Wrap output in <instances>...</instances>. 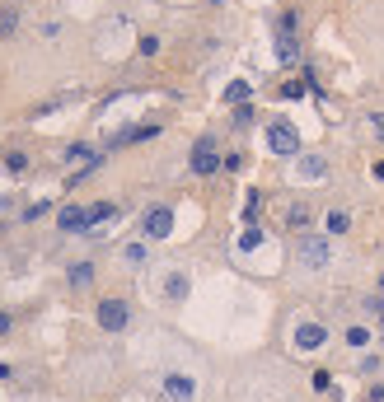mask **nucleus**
Instances as JSON below:
<instances>
[{
	"label": "nucleus",
	"instance_id": "1",
	"mask_svg": "<svg viewBox=\"0 0 384 402\" xmlns=\"http://www.w3.org/2000/svg\"><path fill=\"white\" fill-rule=\"evenodd\" d=\"M328 257H333V248H328L324 234H305L300 244H295V262H300L305 271H324Z\"/></svg>",
	"mask_w": 384,
	"mask_h": 402
},
{
	"label": "nucleus",
	"instance_id": "2",
	"mask_svg": "<svg viewBox=\"0 0 384 402\" xmlns=\"http://www.w3.org/2000/svg\"><path fill=\"white\" fill-rule=\"evenodd\" d=\"M267 150L277 159H295L300 155V131H295L291 122H272L267 126Z\"/></svg>",
	"mask_w": 384,
	"mask_h": 402
},
{
	"label": "nucleus",
	"instance_id": "3",
	"mask_svg": "<svg viewBox=\"0 0 384 402\" xmlns=\"http://www.w3.org/2000/svg\"><path fill=\"white\" fill-rule=\"evenodd\" d=\"M94 318H99L103 332H127V323H132V309H127V300H99Z\"/></svg>",
	"mask_w": 384,
	"mask_h": 402
},
{
	"label": "nucleus",
	"instance_id": "4",
	"mask_svg": "<svg viewBox=\"0 0 384 402\" xmlns=\"http://www.w3.org/2000/svg\"><path fill=\"white\" fill-rule=\"evenodd\" d=\"M141 234H146L150 244L169 239V234H174V211H169V206H150V211L141 215Z\"/></svg>",
	"mask_w": 384,
	"mask_h": 402
},
{
	"label": "nucleus",
	"instance_id": "5",
	"mask_svg": "<svg viewBox=\"0 0 384 402\" xmlns=\"http://www.w3.org/2000/svg\"><path fill=\"white\" fill-rule=\"evenodd\" d=\"M295 351H305V356H314V351H324L328 347V327L324 323H314V318H305V323H295Z\"/></svg>",
	"mask_w": 384,
	"mask_h": 402
},
{
	"label": "nucleus",
	"instance_id": "6",
	"mask_svg": "<svg viewBox=\"0 0 384 402\" xmlns=\"http://www.w3.org/2000/svg\"><path fill=\"white\" fill-rule=\"evenodd\" d=\"M188 164H192V173H202V178H206V173H215L225 159L215 155V141H211V136H202V141L192 146V159H188Z\"/></svg>",
	"mask_w": 384,
	"mask_h": 402
},
{
	"label": "nucleus",
	"instance_id": "7",
	"mask_svg": "<svg viewBox=\"0 0 384 402\" xmlns=\"http://www.w3.org/2000/svg\"><path fill=\"white\" fill-rule=\"evenodd\" d=\"M57 229L61 234H85V229H90V206H61Z\"/></svg>",
	"mask_w": 384,
	"mask_h": 402
},
{
	"label": "nucleus",
	"instance_id": "8",
	"mask_svg": "<svg viewBox=\"0 0 384 402\" xmlns=\"http://www.w3.org/2000/svg\"><path fill=\"white\" fill-rule=\"evenodd\" d=\"M159 389L169 393L174 402H192V398H197V379H192V374H164Z\"/></svg>",
	"mask_w": 384,
	"mask_h": 402
},
{
	"label": "nucleus",
	"instance_id": "9",
	"mask_svg": "<svg viewBox=\"0 0 384 402\" xmlns=\"http://www.w3.org/2000/svg\"><path fill=\"white\" fill-rule=\"evenodd\" d=\"M159 290H164V300H169V304H183V300H188V271L169 267V276H164Z\"/></svg>",
	"mask_w": 384,
	"mask_h": 402
},
{
	"label": "nucleus",
	"instance_id": "10",
	"mask_svg": "<svg viewBox=\"0 0 384 402\" xmlns=\"http://www.w3.org/2000/svg\"><path fill=\"white\" fill-rule=\"evenodd\" d=\"M295 173H300L305 183H314V178H328V159H324V155H300Z\"/></svg>",
	"mask_w": 384,
	"mask_h": 402
},
{
	"label": "nucleus",
	"instance_id": "11",
	"mask_svg": "<svg viewBox=\"0 0 384 402\" xmlns=\"http://www.w3.org/2000/svg\"><path fill=\"white\" fill-rule=\"evenodd\" d=\"M300 56V43H295V33H277V61H295Z\"/></svg>",
	"mask_w": 384,
	"mask_h": 402
},
{
	"label": "nucleus",
	"instance_id": "12",
	"mask_svg": "<svg viewBox=\"0 0 384 402\" xmlns=\"http://www.w3.org/2000/svg\"><path fill=\"white\" fill-rule=\"evenodd\" d=\"M80 159H99V150H94V146H85V141H75V146H66L61 164H80Z\"/></svg>",
	"mask_w": 384,
	"mask_h": 402
},
{
	"label": "nucleus",
	"instance_id": "13",
	"mask_svg": "<svg viewBox=\"0 0 384 402\" xmlns=\"http://www.w3.org/2000/svg\"><path fill=\"white\" fill-rule=\"evenodd\" d=\"M90 281H94V262H75V267H70V286H75V290H85Z\"/></svg>",
	"mask_w": 384,
	"mask_h": 402
},
{
	"label": "nucleus",
	"instance_id": "14",
	"mask_svg": "<svg viewBox=\"0 0 384 402\" xmlns=\"http://www.w3.org/2000/svg\"><path fill=\"white\" fill-rule=\"evenodd\" d=\"M258 244H262V229H258V224H244V234H239V253H253Z\"/></svg>",
	"mask_w": 384,
	"mask_h": 402
},
{
	"label": "nucleus",
	"instance_id": "15",
	"mask_svg": "<svg viewBox=\"0 0 384 402\" xmlns=\"http://www.w3.org/2000/svg\"><path fill=\"white\" fill-rule=\"evenodd\" d=\"M347 347L351 351H366V347H370V327H361V323L347 327Z\"/></svg>",
	"mask_w": 384,
	"mask_h": 402
},
{
	"label": "nucleus",
	"instance_id": "16",
	"mask_svg": "<svg viewBox=\"0 0 384 402\" xmlns=\"http://www.w3.org/2000/svg\"><path fill=\"white\" fill-rule=\"evenodd\" d=\"M249 99H253V85H244V80H235L225 89V103H249Z\"/></svg>",
	"mask_w": 384,
	"mask_h": 402
},
{
	"label": "nucleus",
	"instance_id": "17",
	"mask_svg": "<svg viewBox=\"0 0 384 402\" xmlns=\"http://www.w3.org/2000/svg\"><path fill=\"white\" fill-rule=\"evenodd\" d=\"M347 224H351L347 211H328V224H324V229H328V234H347Z\"/></svg>",
	"mask_w": 384,
	"mask_h": 402
},
{
	"label": "nucleus",
	"instance_id": "18",
	"mask_svg": "<svg viewBox=\"0 0 384 402\" xmlns=\"http://www.w3.org/2000/svg\"><path fill=\"white\" fill-rule=\"evenodd\" d=\"M113 215H117V206H108V201L90 206V229H94V224H103V220H113Z\"/></svg>",
	"mask_w": 384,
	"mask_h": 402
},
{
	"label": "nucleus",
	"instance_id": "19",
	"mask_svg": "<svg viewBox=\"0 0 384 402\" xmlns=\"http://www.w3.org/2000/svg\"><path fill=\"white\" fill-rule=\"evenodd\" d=\"M122 262L141 267V262H146V244H127V248H122Z\"/></svg>",
	"mask_w": 384,
	"mask_h": 402
},
{
	"label": "nucleus",
	"instance_id": "20",
	"mask_svg": "<svg viewBox=\"0 0 384 402\" xmlns=\"http://www.w3.org/2000/svg\"><path fill=\"white\" fill-rule=\"evenodd\" d=\"M5 168H10V173H23V168H28V155H23V150H14V155H5Z\"/></svg>",
	"mask_w": 384,
	"mask_h": 402
},
{
	"label": "nucleus",
	"instance_id": "21",
	"mask_svg": "<svg viewBox=\"0 0 384 402\" xmlns=\"http://www.w3.org/2000/svg\"><path fill=\"white\" fill-rule=\"evenodd\" d=\"M258 206H262V192H249V201H244V220L253 224V215H258Z\"/></svg>",
	"mask_w": 384,
	"mask_h": 402
},
{
	"label": "nucleus",
	"instance_id": "22",
	"mask_svg": "<svg viewBox=\"0 0 384 402\" xmlns=\"http://www.w3.org/2000/svg\"><path fill=\"white\" fill-rule=\"evenodd\" d=\"M309 384H314L319 393H328V389H333V374H328V369H314V379H309Z\"/></svg>",
	"mask_w": 384,
	"mask_h": 402
},
{
	"label": "nucleus",
	"instance_id": "23",
	"mask_svg": "<svg viewBox=\"0 0 384 402\" xmlns=\"http://www.w3.org/2000/svg\"><path fill=\"white\" fill-rule=\"evenodd\" d=\"M286 220H291V224H305L309 220V206H291V211H286Z\"/></svg>",
	"mask_w": 384,
	"mask_h": 402
},
{
	"label": "nucleus",
	"instance_id": "24",
	"mask_svg": "<svg viewBox=\"0 0 384 402\" xmlns=\"http://www.w3.org/2000/svg\"><path fill=\"white\" fill-rule=\"evenodd\" d=\"M136 52H141V56H155V52H159V38H150V33H146V38H141V47H136Z\"/></svg>",
	"mask_w": 384,
	"mask_h": 402
},
{
	"label": "nucleus",
	"instance_id": "25",
	"mask_svg": "<svg viewBox=\"0 0 384 402\" xmlns=\"http://www.w3.org/2000/svg\"><path fill=\"white\" fill-rule=\"evenodd\" d=\"M14 23H19V14H14V10H5V14H0V33H10Z\"/></svg>",
	"mask_w": 384,
	"mask_h": 402
},
{
	"label": "nucleus",
	"instance_id": "26",
	"mask_svg": "<svg viewBox=\"0 0 384 402\" xmlns=\"http://www.w3.org/2000/svg\"><path fill=\"white\" fill-rule=\"evenodd\" d=\"M370 122H375V136H380V141H384V112H375Z\"/></svg>",
	"mask_w": 384,
	"mask_h": 402
},
{
	"label": "nucleus",
	"instance_id": "27",
	"mask_svg": "<svg viewBox=\"0 0 384 402\" xmlns=\"http://www.w3.org/2000/svg\"><path fill=\"white\" fill-rule=\"evenodd\" d=\"M0 332H10V313L0 309Z\"/></svg>",
	"mask_w": 384,
	"mask_h": 402
},
{
	"label": "nucleus",
	"instance_id": "28",
	"mask_svg": "<svg viewBox=\"0 0 384 402\" xmlns=\"http://www.w3.org/2000/svg\"><path fill=\"white\" fill-rule=\"evenodd\" d=\"M370 173H375V178H380V183H384V159H380V164H375V168H370Z\"/></svg>",
	"mask_w": 384,
	"mask_h": 402
},
{
	"label": "nucleus",
	"instance_id": "29",
	"mask_svg": "<svg viewBox=\"0 0 384 402\" xmlns=\"http://www.w3.org/2000/svg\"><path fill=\"white\" fill-rule=\"evenodd\" d=\"M370 398H375V402H380V398H384V384H375V389H370Z\"/></svg>",
	"mask_w": 384,
	"mask_h": 402
},
{
	"label": "nucleus",
	"instance_id": "30",
	"mask_svg": "<svg viewBox=\"0 0 384 402\" xmlns=\"http://www.w3.org/2000/svg\"><path fill=\"white\" fill-rule=\"evenodd\" d=\"M380 295H384V276H380Z\"/></svg>",
	"mask_w": 384,
	"mask_h": 402
}]
</instances>
